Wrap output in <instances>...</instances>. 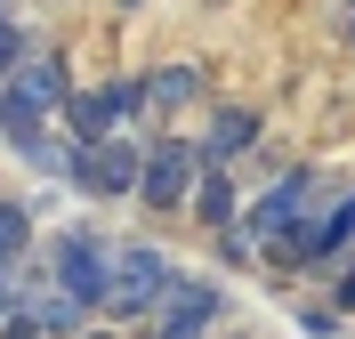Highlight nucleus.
Segmentation results:
<instances>
[{"label": "nucleus", "instance_id": "nucleus-17", "mask_svg": "<svg viewBox=\"0 0 355 339\" xmlns=\"http://www.w3.org/2000/svg\"><path fill=\"white\" fill-rule=\"evenodd\" d=\"M331 307H339V315H355V250L331 267Z\"/></svg>", "mask_w": 355, "mask_h": 339}, {"label": "nucleus", "instance_id": "nucleus-4", "mask_svg": "<svg viewBox=\"0 0 355 339\" xmlns=\"http://www.w3.org/2000/svg\"><path fill=\"white\" fill-rule=\"evenodd\" d=\"M202 178L194 130H146V162H137V210L154 218H186V194Z\"/></svg>", "mask_w": 355, "mask_h": 339}, {"label": "nucleus", "instance_id": "nucleus-21", "mask_svg": "<svg viewBox=\"0 0 355 339\" xmlns=\"http://www.w3.org/2000/svg\"><path fill=\"white\" fill-rule=\"evenodd\" d=\"M113 8H121V17H130V8H146V0H113Z\"/></svg>", "mask_w": 355, "mask_h": 339}, {"label": "nucleus", "instance_id": "nucleus-10", "mask_svg": "<svg viewBox=\"0 0 355 339\" xmlns=\"http://www.w3.org/2000/svg\"><path fill=\"white\" fill-rule=\"evenodd\" d=\"M24 307H33V323H41V339H81L89 323H97V315L81 307V299H65L57 283H41L33 267H24Z\"/></svg>", "mask_w": 355, "mask_h": 339}, {"label": "nucleus", "instance_id": "nucleus-19", "mask_svg": "<svg viewBox=\"0 0 355 339\" xmlns=\"http://www.w3.org/2000/svg\"><path fill=\"white\" fill-rule=\"evenodd\" d=\"M17 299H24V275H0V315H8Z\"/></svg>", "mask_w": 355, "mask_h": 339}, {"label": "nucleus", "instance_id": "nucleus-6", "mask_svg": "<svg viewBox=\"0 0 355 339\" xmlns=\"http://www.w3.org/2000/svg\"><path fill=\"white\" fill-rule=\"evenodd\" d=\"M226 283L218 275H186L178 267V283L162 291V307L146 323H137V339H218V323H226Z\"/></svg>", "mask_w": 355, "mask_h": 339}, {"label": "nucleus", "instance_id": "nucleus-9", "mask_svg": "<svg viewBox=\"0 0 355 339\" xmlns=\"http://www.w3.org/2000/svg\"><path fill=\"white\" fill-rule=\"evenodd\" d=\"M243 178H234V170H210V162H202V178H194V194H186V218L202 226V234H226V226L243 218Z\"/></svg>", "mask_w": 355, "mask_h": 339}, {"label": "nucleus", "instance_id": "nucleus-12", "mask_svg": "<svg viewBox=\"0 0 355 339\" xmlns=\"http://www.w3.org/2000/svg\"><path fill=\"white\" fill-rule=\"evenodd\" d=\"M41 250V218L24 210V194H0V275H24Z\"/></svg>", "mask_w": 355, "mask_h": 339}, {"label": "nucleus", "instance_id": "nucleus-7", "mask_svg": "<svg viewBox=\"0 0 355 339\" xmlns=\"http://www.w3.org/2000/svg\"><path fill=\"white\" fill-rule=\"evenodd\" d=\"M259 137H266V121H259L250 105H210V121L194 130V146H202V162H210V170H234Z\"/></svg>", "mask_w": 355, "mask_h": 339}, {"label": "nucleus", "instance_id": "nucleus-18", "mask_svg": "<svg viewBox=\"0 0 355 339\" xmlns=\"http://www.w3.org/2000/svg\"><path fill=\"white\" fill-rule=\"evenodd\" d=\"M0 339H41V323H33V307H24V299L0 315Z\"/></svg>", "mask_w": 355, "mask_h": 339}, {"label": "nucleus", "instance_id": "nucleus-23", "mask_svg": "<svg viewBox=\"0 0 355 339\" xmlns=\"http://www.w3.org/2000/svg\"><path fill=\"white\" fill-rule=\"evenodd\" d=\"M347 202H355V186H347Z\"/></svg>", "mask_w": 355, "mask_h": 339}, {"label": "nucleus", "instance_id": "nucleus-22", "mask_svg": "<svg viewBox=\"0 0 355 339\" xmlns=\"http://www.w3.org/2000/svg\"><path fill=\"white\" fill-rule=\"evenodd\" d=\"M347 41H355V17H347Z\"/></svg>", "mask_w": 355, "mask_h": 339}, {"label": "nucleus", "instance_id": "nucleus-13", "mask_svg": "<svg viewBox=\"0 0 355 339\" xmlns=\"http://www.w3.org/2000/svg\"><path fill=\"white\" fill-rule=\"evenodd\" d=\"M202 89H210V73H202V65H154V73H146V105H154V113L202 105Z\"/></svg>", "mask_w": 355, "mask_h": 339}, {"label": "nucleus", "instance_id": "nucleus-16", "mask_svg": "<svg viewBox=\"0 0 355 339\" xmlns=\"http://www.w3.org/2000/svg\"><path fill=\"white\" fill-rule=\"evenodd\" d=\"M299 331H307V339H339L347 315H339V307H299Z\"/></svg>", "mask_w": 355, "mask_h": 339}, {"label": "nucleus", "instance_id": "nucleus-11", "mask_svg": "<svg viewBox=\"0 0 355 339\" xmlns=\"http://www.w3.org/2000/svg\"><path fill=\"white\" fill-rule=\"evenodd\" d=\"M57 130H65V146H105V137H121V113H113L105 81H97V89H73L65 113H57Z\"/></svg>", "mask_w": 355, "mask_h": 339}, {"label": "nucleus", "instance_id": "nucleus-1", "mask_svg": "<svg viewBox=\"0 0 355 339\" xmlns=\"http://www.w3.org/2000/svg\"><path fill=\"white\" fill-rule=\"evenodd\" d=\"M323 202H331V186H323L315 162H291L266 194H250V202H243V234L259 243V267H275V259H283V250L323 218Z\"/></svg>", "mask_w": 355, "mask_h": 339}, {"label": "nucleus", "instance_id": "nucleus-8", "mask_svg": "<svg viewBox=\"0 0 355 339\" xmlns=\"http://www.w3.org/2000/svg\"><path fill=\"white\" fill-rule=\"evenodd\" d=\"M8 89H17V97H24L33 113H49V121H57V113H65V97H73L65 49H41V57H24V65L8 73Z\"/></svg>", "mask_w": 355, "mask_h": 339}, {"label": "nucleus", "instance_id": "nucleus-20", "mask_svg": "<svg viewBox=\"0 0 355 339\" xmlns=\"http://www.w3.org/2000/svg\"><path fill=\"white\" fill-rule=\"evenodd\" d=\"M81 339H130V331H121V323H89Z\"/></svg>", "mask_w": 355, "mask_h": 339}, {"label": "nucleus", "instance_id": "nucleus-5", "mask_svg": "<svg viewBox=\"0 0 355 339\" xmlns=\"http://www.w3.org/2000/svg\"><path fill=\"white\" fill-rule=\"evenodd\" d=\"M137 162H146V130H121L105 146H73L65 194H81V202H137Z\"/></svg>", "mask_w": 355, "mask_h": 339}, {"label": "nucleus", "instance_id": "nucleus-2", "mask_svg": "<svg viewBox=\"0 0 355 339\" xmlns=\"http://www.w3.org/2000/svg\"><path fill=\"white\" fill-rule=\"evenodd\" d=\"M33 275L41 283H57L65 299H81L89 315L105 307V283H113V234L97 218H65V226H49L41 250H33Z\"/></svg>", "mask_w": 355, "mask_h": 339}, {"label": "nucleus", "instance_id": "nucleus-24", "mask_svg": "<svg viewBox=\"0 0 355 339\" xmlns=\"http://www.w3.org/2000/svg\"><path fill=\"white\" fill-rule=\"evenodd\" d=\"M0 17H8V8H0Z\"/></svg>", "mask_w": 355, "mask_h": 339}, {"label": "nucleus", "instance_id": "nucleus-15", "mask_svg": "<svg viewBox=\"0 0 355 339\" xmlns=\"http://www.w3.org/2000/svg\"><path fill=\"white\" fill-rule=\"evenodd\" d=\"M24 57H33V41H24V24H17V17H0V81H8V73H17Z\"/></svg>", "mask_w": 355, "mask_h": 339}, {"label": "nucleus", "instance_id": "nucleus-14", "mask_svg": "<svg viewBox=\"0 0 355 339\" xmlns=\"http://www.w3.org/2000/svg\"><path fill=\"white\" fill-rule=\"evenodd\" d=\"M210 259H218L226 275H250V267H259V243H250V234H243V218L226 226V234H210Z\"/></svg>", "mask_w": 355, "mask_h": 339}, {"label": "nucleus", "instance_id": "nucleus-3", "mask_svg": "<svg viewBox=\"0 0 355 339\" xmlns=\"http://www.w3.org/2000/svg\"><path fill=\"white\" fill-rule=\"evenodd\" d=\"M178 283V259L162 243H113V283H105V307H97V323H121V331H137V323L162 307V291Z\"/></svg>", "mask_w": 355, "mask_h": 339}]
</instances>
